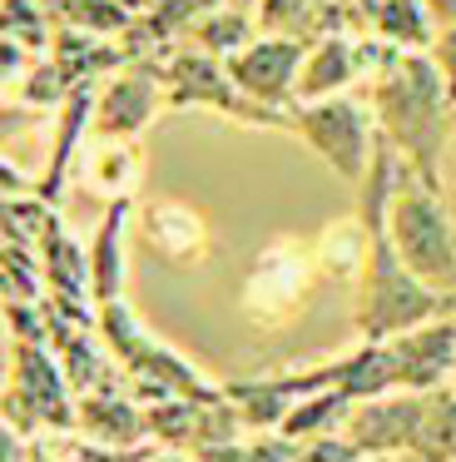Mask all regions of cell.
Listing matches in <instances>:
<instances>
[{
    "mask_svg": "<svg viewBox=\"0 0 456 462\" xmlns=\"http://www.w3.org/2000/svg\"><path fill=\"white\" fill-rule=\"evenodd\" d=\"M10 358H15V333H10V319H5V309H0V383H5V373H10Z\"/></svg>",
    "mask_w": 456,
    "mask_h": 462,
    "instance_id": "obj_25",
    "label": "cell"
},
{
    "mask_svg": "<svg viewBox=\"0 0 456 462\" xmlns=\"http://www.w3.org/2000/svg\"><path fill=\"white\" fill-rule=\"evenodd\" d=\"M362 90V41L342 31L313 35L297 65V105L307 100H333V95Z\"/></svg>",
    "mask_w": 456,
    "mask_h": 462,
    "instance_id": "obj_13",
    "label": "cell"
},
{
    "mask_svg": "<svg viewBox=\"0 0 456 462\" xmlns=\"http://www.w3.org/2000/svg\"><path fill=\"white\" fill-rule=\"evenodd\" d=\"M362 41V100L372 110L377 140L392 150V160L402 170L422 174L432 184H446L442 160L451 150V90L436 75V65L426 55H402L387 51L372 35Z\"/></svg>",
    "mask_w": 456,
    "mask_h": 462,
    "instance_id": "obj_1",
    "label": "cell"
},
{
    "mask_svg": "<svg viewBox=\"0 0 456 462\" xmlns=\"http://www.w3.org/2000/svg\"><path fill=\"white\" fill-rule=\"evenodd\" d=\"M426 21H432V31H446V25H456V0H422Z\"/></svg>",
    "mask_w": 456,
    "mask_h": 462,
    "instance_id": "obj_24",
    "label": "cell"
},
{
    "mask_svg": "<svg viewBox=\"0 0 456 462\" xmlns=\"http://www.w3.org/2000/svg\"><path fill=\"white\" fill-rule=\"evenodd\" d=\"M426 60L436 65V75L446 80V90H451V100H456V25H446V31L432 35V45H426Z\"/></svg>",
    "mask_w": 456,
    "mask_h": 462,
    "instance_id": "obj_22",
    "label": "cell"
},
{
    "mask_svg": "<svg viewBox=\"0 0 456 462\" xmlns=\"http://www.w3.org/2000/svg\"><path fill=\"white\" fill-rule=\"evenodd\" d=\"M139 462H198L194 452H169V448H159V452H144Z\"/></svg>",
    "mask_w": 456,
    "mask_h": 462,
    "instance_id": "obj_26",
    "label": "cell"
},
{
    "mask_svg": "<svg viewBox=\"0 0 456 462\" xmlns=\"http://www.w3.org/2000/svg\"><path fill=\"white\" fill-rule=\"evenodd\" d=\"M75 438H89L105 452H134L139 442H149L144 432V408L134 393L99 388L75 398Z\"/></svg>",
    "mask_w": 456,
    "mask_h": 462,
    "instance_id": "obj_14",
    "label": "cell"
},
{
    "mask_svg": "<svg viewBox=\"0 0 456 462\" xmlns=\"http://www.w3.org/2000/svg\"><path fill=\"white\" fill-rule=\"evenodd\" d=\"M164 105V75H154L149 65H124L89 95V134L95 140H139Z\"/></svg>",
    "mask_w": 456,
    "mask_h": 462,
    "instance_id": "obj_8",
    "label": "cell"
},
{
    "mask_svg": "<svg viewBox=\"0 0 456 462\" xmlns=\"http://www.w3.org/2000/svg\"><path fill=\"white\" fill-rule=\"evenodd\" d=\"M30 448H35V442H30ZM35 462H85V457H55V452H50V457H45V452L35 448Z\"/></svg>",
    "mask_w": 456,
    "mask_h": 462,
    "instance_id": "obj_27",
    "label": "cell"
},
{
    "mask_svg": "<svg viewBox=\"0 0 456 462\" xmlns=\"http://www.w3.org/2000/svg\"><path fill=\"white\" fill-rule=\"evenodd\" d=\"M451 388H456V368H451Z\"/></svg>",
    "mask_w": 456,
    "mask_h": 462,
    "instance_id": "obj_30",
    "label": "cell"
},
{
    "mask_svg": "<svg viewBox=\"0 0 456 462\" xmlns=\"http://www.w3.org/2000/svg\"><path fill=\"white\" fill-rule=\"evenodd\" d=\"M367 35L382 41L387 51L426 55L432 45V21H426L422 0H367Z\"/></svg>",
    "mask_w": 456,
    "mask_h": 462,
    "instance_id": "obj_17",
    "label": "cell"
},
{
    "mask_svg": "<svg viewBox=\"0 0 456 462\" xmlns=\"http://www.w3.org/2000/svg\"><path fill=\"white\" fill-rule=\"evenodd\" d=\"M164 100L178 105V110H188V105H204V110H218V115H228V120L283 125V120H273V115L253 110V105H248L243 95L233 90V80H228L223 60H214V55H204V51L178 55V60L164 70Z\"/></svg>",
    "mask_w": 456,
    "mask_h": 462,
    "instance_id": "obj_11",
    "label": "cell"
},
{
    "mask_svg": "<svg viewBox=\"0 0 456 462\" xmlns=\"http://www.w3.org/2000/svg\"><path fill=\"white\" fill-rule=\"evenodd\" d=\"M317 279H323V273H317L313 244H303V239L268 244L253 259V269H248L243 293H238L243 319L253 323V328H283V323L297 319V309L307 303V293H313Z\"/></svg>",
    "mask_w": 456,
    "mask_h": 462,
    "instance_id": "obj_6",
    "label": "cell"
},
{
    "mask_svg": "<svg viewBox=\"0 0 456 462\" xmlns=\"http://www.w3.org/2000/svg\"><path fill=\"white\" fill-rule=\"evenodd\" d=\"M451 144H456V105H451Z\"/></svg>",
    "mask_w": 456,
    "mask_h": 462,
    "instance_id": "obj_29",
    "label": "cell"
},
{
    "mask_svg": "<svg viewBox=\"0 0 456 462\" xmlns=\"http://www.w3.org/2000/svg\"><path fill=\"white\" fill-rule=\"evenodd\" d=\"M0 422L20 438L75 432V388L65 383L50 343H15L10 373L0 383Z\"/></svg>",
    "mask_w": 456,
    "mask_h": 462,
    "instance_id": "obj_4",
    "label": "cell"
},
{
    "mask_svg": "<svg viewBox=\"0 0 456 462\" xmlns=\"http://www.w3.org/2000/svg\"><path fill=\"white\" fill-rule=\"evenodd\" d=\"M387 363H392L397 393H436L451 383L456 368V309L416 323V328L387 338Z\"/></svg>",
    "mask_w": 456,
    "mask_h": 462,
    "instance_id": "obj_9",
    "label": "cell"
},
{
    "mask_svg": "<svg viewBox=\"0 0 456 462\" xmlns=\"http://www.w3.org/2000/svg\"><path fill=\"white\" fill-rule=\"evenodd\" d=\"M303 51H307V41H293V35H253L238 55H228L223 70L233 80V90L253 110L287 125V110L297 105V65H303Z\"/></svg>",
    "mask_w": 456,
    "mask_h": 462,
    "instance_id": "obj_7",
    "label": "cell"
},
{
    "mask_svg": "<svg viewBox=\"0 0 456 462\" xmlns=\"http://www.w3.org/2000/svg\"><path fill=\"white\" fill-rule=\"evenodd\" d=\"M95 328H99L105 353L114 358V368L129 378V388H134L139 402H149V398L218 402V398H223V388H218V383H208L204 373H198L178 348H169L159 333H149L144 323H139V313L129 309L124 299L95 309Z\"/></svg>",
    "mask_w": 456,
    "mask_h": 462,
    "instance_id": "obj_3",
    "label": "cell"
},
{
    "mask_svg": "<svg viewBox=\"0 0 456 462\" xmlns=\"http://www.w3.org/2000/svg\"><path fill=\"white\" fill-rule=\"evenodd\" d=\"M416 462H456V388L422 393V412H416V438H412Z\"/></svg>",
    "mask_w": 456,
    "mask_h": 462,
    "instance_id": "obj_18",
    "label": "cell"
},
{
    "mask_svg": "<svg viewBox=\"0 0 456 462\" xmlns=\"http://www.w3.org/2000/svg\"><path fill=\"white\" fill-rule=\"evenodd\" d=\"M134 224H139V239H144L164 263H174V269H198V263L214 254V229H208V219L184 199L139 204Z\"/></svg>",
    "mask_w": 456,
    "mask_h": 462,
    "instance_id": "obj_12",
    "label": "cell"
},
{
    "mask_svg": "<svg viewBox=\"0 0 456 462\" xmlns=\"http://www.w3.org/2000/svg\"><path fill=\"white\" fill-rule=\"evenodd\" d=\"M287 130L327 164L342 184H362V174L377 160V125L362 95H333V100H307L287 110Z\"/></svg>",
    "mask_w": 456,
    "mask_h": 462,
    "instance_id": "obj_5",
    "label": "cell"
},
{
    "mask_svg": "<svg viewBox=\"0 0 456 462\" xmlns=\"http://www.w3.org/2000/svg\"><path fill=\"white\" fill-rule=\"evenodd\" d=\"M416 412H422V393H382V398H362V402L347 408L337 438H342L357 457H402V452H412Z\"/></svg>",
    "mask_w": 456,
    "mask_h": 462,
    "instance_id": "obj_10",
    "label": "cell"
},
{
    "mask_svg": "<svg viewBox=\"0 0 456 462\" xmlns=\"http://www.w3.org/2000/svg\"><path fill=\"white\" fill-rule=\"evenodd\" d=\"M188 35H194V51L214 55V60H228V55H238L258 31H253V21H248V15L233 11V5H214L208 15H198Z\"/></svg>",
    "mask_w": 456,
    "mask_h": 462,
    "instance_id": "obj_20",
    "label": "cell"
},
{
    "mask_svg": "<svg viewBox=\"0 0 456 462\" xmlns=\"http://www.w3.org/2000/svg\"><path fill=\"white\" fill-rule=\"evenodd\" d=\"M129 229H134V204H105V214H99V224H95V239L85 244V254H89V303H95V309L124 299Z\"/></svg>",
    "mask_w": 456,
    "mask_h": 462,
    "instance_id": "obj_15",
    "label": "cell"
},
{
    "mask_svg": "<svg viewBox=\"0 0 456 462\" xmlns=\"http://www.w3.org/2000/svg\"><path fill=\"white\" fill-rule=\"evenodd\" d=\"M0 462H35V448L20 432H10L5 422H0Z\"/></svg>",
    "mask_w": 456,
    "mask_h": 462,
    "instance_id": "obj_23",
    "label": "cell"
},
{
    "mask_svg": "<svg viewBox=\"0 0 456 462\" xmlns=\"http://www.w3.org/2000/svg\"><path fill=\"white\" fill-rule=\"evenodd\" d=\"M362 254H367V224L357 219V214L327 224L313 244V259H317V273H323V279H357Z\"/></svg>",
    "mask_w": 456,
    "mask_h": 462,
    "instance_id": "obj_19",
    "label": "cell"
},
{
    "mask_svg": "<svg viewBox=\"0 0 456 462\" xmlns=\"http://www.w3.org/2000/svg\"><path fill=\"white\" fill-rule=\"evenodd\" d=\"M387 239L426 289L456 303V214L446 184H432L397 164V184L387 199Z\"/></svg>",
    "mask_w": 456,
    "mask_h": 462,
    "instance_id": "obj_2",
    "label": "cell"
},
{
    "mask_svg": "<svg viewBox=\"0 0 456 462\" xmlns=\"http://www.w3.org/2000/svg\"><path fill=\"white\" fill-rule=\"evenodd\" d=\"M446 199H451V214H456V174H451V189H446Z\"/></svg>",
    "mask_w": 456,
    "mask_h": 462,
    "instance_id": "obj_28",
    "label": "cell"
},
{
    "mask_svg": "<svg viewBox=\"0 0 456 462\" xmlns=\"http://www.w3.org/2000/svg\"><path fill=\"white\" fill-rule=\"evenodd\" d=\"M85 180L105 204H134L144 184V144L139 140H99L85 154Z\"/></svg>",
    "mask_w": 456,
    "mask_h": 462,
    "instance_id": "obj_16",
    "label": "cell"
},
{
    "mask_svg": "<svg viewBox=\"0 0 456 462\" xmlns=\"http://www.w3.org/2000/svg\"><path fill=\"white\" fill-rule=\"evenodd\" d=\"M263 35H293L303 41V31H313L323 21V0H263Z\"/></svg>",
    "mask_w": 456,
    "mask_h": 462,
    "instance_id": "obj_21",
    "label": "cell"
}]
</instances>
